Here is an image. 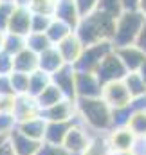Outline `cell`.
<instances>
[{
  "label": "cell",
  "mask_w": 146,
  "mask_h": 155,
  "mask_svg": "<svg viewBox=\"0 0 146 155\" xmlns=\"http://www.w3.org/2000/svg\"><path fill=\"white\" fill-rule=\"evenodd\" d=\"M58 51H60V54H61V58H63V61L67 63V65H76V61L79 60V56H81V52H83V49H85V45L81 43V40L76 36V33L72 35H69L65 40H61L58 45H54Z\"/></svg>",
  "instance_id": "5bb4252c"
},
{
  "label": "cell",
  "mask_w": 146,
  "mask_h": 155,
  "mask_svg": "<svg viewBox=\"0 0 146 155\" xmlns=\"http://www.w3.org/2000/svg\"><path fill=\"white\" fill-rule=\"evenodd\" d=\"M36 155H67V152L63 150V146H52V144L43 143Z\"/></svg>",
  "instance_id": "d590c367"
},
{
  "label": "cell",
  "mask_w": 146,
  "mask_h": 155,
  "mask_svg": "<svg viewBox=\"0 0 146 155\" xmlns=\"http://www.w3.org/2000/svg\"><path fill=\"white\" fill-rule=\"evenodd\" d=\"M110 155H137L135 152H110Z\"/></svg>",
  "instance_id": "ee69618b"
},
{
  "label": "cell",
  "mask_w": 146,
  "mask_h": 155,
  "mask_svg": "<svg viewBox=\"0 0 146 155\" xmlns=\"http://www.w3.org/2000/svg\"><path fill=\"white\" fill-rule=\"evenodd\" d=\"M0 96H15L11 88L9 76H0Z\"/></svg>",
  "instance_id": "8d00e7d4"
},
{
  "label": "cell",
  "mask_w": 146,
  "mask_h": 155,
  "mask_svg": "<svg viewBox=\"0 0 146 155\" xmlns=\"http://www.w3.org/2000/svg\"><path fill=\"white\" fill-rule=\"evenodd\" d=\"M35 71H38V54H35L33 51L25 47L24 51L13 56V72H22L29 76Z\"/></svg>",
  "instance_id": "d6986e66"
},
{
  "label": "cell",
  "mask_w": 146,
  "mask_h": 155,
  "mask_svg": "<svg viewBox=\"0 0 146 155\" xmlns=\"http://www.w3.org/2000/svg\"><path fill=\"white\" fill-rule=\"evenodd\" d=\"M61 99H65L63 97V94L51 83L41 94H38L36 97H35V101H36L38 108H40V112L41 110H45V108H49V107H52V105H56V103H60Z\"/></svg>",
  "instance_id": "cb8c5ba5"
},
{
  "label": "cell",
  "mask_w": 146,
  "mask_h": 155,
  "mask_svg": "<svg viewBox=\"0 0 146 155\" xmlns=\"http://www.w3.org/2000/svg\"><path fill=\"white\" fill-rule=\"evenodd\" d=\"M137 74H139V76L143 78V79H144V83H146V60L143 61V65L139 67V71H137Z\"/></svg>",
  "instance_id": "60d3db41"
},
{
  "label": "cell",
  "mask_w": 146,
  "mask_h": 155,
  "mask_svg": "<svg viewBox=\"0 0 146 155\" xmlns=\"http://www.w3.org/2000/svg\"><path fill=\"white\" fill-rule=\"evenodd\" d=\"M81 155H110V150L107 146V141H105V135H94L92 143L88 144V148Z\"/></svg>",
  "instance_id": "f546056e"
},
{
  "label": "cell",
  "mask_w": 146,
  "mask_h": 155,
  "mask_svg": "<svg viewBox=\"0 0 146 155\" xmlns=\"http://www.w3.org/2000/svg\"><path fill=\"white\" fill-rule=\"evenodd\" d=\"M72 33H74V29L71 25H67V24L61 22V20L52 18L51 24H49V27H47V31H45V36L49 38V41H51L52 45H58L61 40H65L69 35H72Z\"/></svg>",
  "instance_id": "7402d4cb"
},
{
  "label": "cell",
  "mask_w": 146,
  "mask_h": 155,
  "mask_svg": "<svg viewBox=\"0 0 146 155\" xmlns=\"http://www.w3.org/2000/svg\"><path fill=\"white\" fill-rule=\"evenodd\" d=\"M94 74L99 79L101 85H107V83H112V81H121L123 78L126 76V69L121 63V60L115 54V51H112V52H108L103 58V61L98 65Z\"/></svg>",
  "instance_id": "8992f818"
},
{
  "label": "cell",
  "mask_w": 146,
  "mask_h": 155,
  "mask_svg": "<svg viewBox=\"0 0 146 155\" xmlns=\"http://www.w3.org/2000/svg\"><path fill=\"white\" fill-rule=\"evenodd\" d=\"M92 134L76 119L72 123V126L69 128V132H67V135H65V139H63V150L67 152V153H72V155H81L87 148H88V144L92 143Z\"/></svg>",
  "instance_id": "5b68a950"
},
{
  "label": "cell",
  "mask_w": 146,
  "mask_h": 155,
  "mask_svg": "<svg viewBox=\"0 0 146 155\" xmlns=\"http://www.w3.org/2000/svg\"><path fill=\"white\" fill-rule=\"evenodd\" d=\"M139 13L146 18V0H141V2H139Z\"/></svg>",
  "instance_id": "b9f144b4"
},
{
  "label": "cell",
  "mask_w": 146,
  "mask_h": 155,
  "mask_svg": "<svg viewBox=\"0 0 146 155\" xmlns=\"http://www.w3.org/2000/svg\"><path fill=\"white\" fill-rule=\"evenodd\" d=\"M114 25H115L114 18H110L108 15L101 11H94L79 20L74 33L87 47V45L99 43V41H110L114 35Z\"/></svg>",
  "instance_id": "7a4b0ae2"
},
{
  "label": "cell",
  "mask_w": 146,
  "mask_h": 155,
  "mask_svg": "<svg viewBox=\"0 0 146 155\" xmlns=\"http://www.w3.org/2000/svg\"><path fill=\"white\" fill-rule=\"evenodd\" d=\"M2 2H15V0H2Z\"/></svg>",
  "instance_id": "bcb514c9"
},
{
  "label": "cell",
  "mask_w": 146,
  "mask_h": 155,
  "mask_svg": "<svg viewBox=\"0 0 146 155\" xmlns=\"http://www.w3.org/2000/svg\"><path fill=\"white\" fill-rule=\"evenodd\" d=\"M51 83L63 94L65 99L76 101V69L72 65H63L60 71L51 74Z\"/></svg>",
  "instance_id": "9c48e42d"
},
{
  "label": "cell",
  "mask_w": 146,
  "mask_h": 155,
  "mask_svg": "<svg viewBox=\"0 0 146 155\" xmlns=\"http://www.w3.org/2000/svg\"><path fill=\"white\" fill-rule=\"evenodd\" d=\"M52 18L65 22V24L71 25L72 29H76V25H78L79 20H81V16H79V13H78V7H76V4H74V0H56Z\"/></svg>",
  "instance_id": "e0dca14e"
},
{
  "label": "cell",
  "mask_w": 146,
  "mask_h": 155,
  "mask_svg": "<svg viewBox=\"0 0 146 155\" xmlns=\"http://www.w3.org/2000/svg\"><path fill=\"white\" fill-rule=\"evenodd\" d=\"M49 85H51V76L38 69V71H35L33 74H29V88H27V96H31V97L35 99L38 94H41Z\"/></svg>",
  "instance_id": "d4e9b609"
},
{
  "label": "cell",
  "mask_w": 146,
  "mask_h": 155,
  "mask_svg": "<svg viewBox=\"0 0 146 155\" xmlns=\"http://www.w3.org/2000/svg\"><path fill=\"white\" fill-rule=\"evenodd\" d=\"M4 36H5V33L0 31V51H2V45H4Z\"/></svg>",
  "instance_id": "f6af8a7d"
},
{
  "label": "cell",
  "mask_w": 146,
  "mask_h": 155,
  "mask_svg": "<svg viewBox=\"0 0 146 155\" xmlns=\"http://www.w3.org/2000/svg\"><path fill=\"white\" fill-rule=\"evenodd\" d=\"M105 141L110 152H135L139 139L126 128H112L110 132L105 134Z\"/></svg>",
  "instance_id": "52a82bcc"
},
{
  "label": "cell",
  "mask_w": 146,
  "mask_h": 155,
  "mask_svg": "<svg viewBox=\"0 0 146 155\" xmlns=\"http://www.w3.org/2000/svg\"><path fill=\"white\" fill-rule=\"evenodd\" d=\"M101 99L108 105L112 110L124 108V107H128L132 103V96H130L128 88L124 87L123 79L103 85V88H101Z\"/></svg>",
  "instance_id": "ba28073f"
},
{
  "label": "cell",
  "mask_w": 146,
  "mask_h": 155,
  "mask_svg": "<svg viewBox=\"0 0 146 155\" xmlns=\"http://www.w3.org/2000/svg\"><path fill=\"white\" fill-rule=\"evenodd\" d=\"M123 83H124V87L128 88L132 99H134V97L146 96V83L137 72H126V76L123 78Z\"/></svg>",
  "instance_id": "484cf974"
},
{
  "label": "cell",
  "mask_w": 146,
  "mask_h": 155,
  "mask_svg": "<svg viewBox=\"0 0 146 155\" xmlns=\"http://www.w3.org/2000/svg\"><path fill=\"white\" fill-rule=\"evenodd\" d=\"M123 11H139V2L141 0H119Z\"/></svg>",
  "instance_id": "f35d334b"
},
{
  "label": "cell",
  "mask_w": 146,
  "mask_h": 155,
  "mask_svg": "<svg viewBox=\"0 0 146 155\" xmlns=\"http://www.w3.org/2000/svg\"><path fill=\"white\" fill-rule=\"evenodd\" d=\"M0 155H15V152H13V146L9 144V139L0 146Z\"/></svg>",
  "instance_id": "ab89813d"
},
{
  "label": "cell",
  "mask_w": 146,
  "mask_h": 155,
  "mask_svg": "<svg viewBox=\"0 0 146 155\" xmlns=\"http://www.w3.org/2000/svg\"><path fill=\"white\" fill-rule=\"evenodd\" d=\"M76 116L92 135H105L114 126L112 108L101 97L76 99Z\"/></svg>",
  "instance_id": "6da1fadb"
},
{
  "label": "cell",
  "mask_w": 146,
  "mask_h": 155,
  "mask_svg": "<svg viewBox=\"0 0 146 155\" xmlns=\"http://www.w3.org/2000/svg\"><path fill=\"white\" fill-rule=\"evenodd\" d=\"M96 11H101V13L108 15L110 18L115 20L123 13V7H121L119 0H98V9Z\"/></svg>",
  "instance_id": "4dcf8cb0"
},
{
  "label": "cell",
  "mask_w": 146,
  "mask_h": 155,
  "mask_svg": "<svg viewBox=\"0 0 146 155\" xmlns=\"http://www.w3.org/2000/svg\"><path fill=\"white\" fill-rule=\"evenodd\" d=\"M9 139V132H0V146Z\"/></svg>",
  "instance_id": "7bdbcfd3"
},
{
  "label": "cell",
  "mask_w": 146,
  "mask_h": 155,
  "mask_svg": "<svg viewBox=\"0 0 146 155\" xmlns=\"http://www.w3.org/2000/svg\"><path fill=\"white\" fill-rule=\"evenodd\" d=\"M38 116H40V108H38L36 101L31 96H16L15 110H13L15 124L22 123V121H27V119H33V117H38Z\"/></svg>",
  "instance_id": "2e32d148"
},
{
  "label": "cell",
  "mask_w": 146,
  "mask_h": 155,
  "mask_svg": "<svg viewBox=\"0 0 146 155\" xmlns=\"http://www.w3.org/2000/svg\"><path fill=\"white\" fill-rule=\"evenodd\" d=\"M115 54L119 56L121 63L124 65L126 72H137L139 67L143 65V61L146 60L144 52L135 47V45H126V47H119V49H114Z\"/></svg>",
  "instance_id": "9a60e30c"
},
{
  "label": "cell",
  "mask_w": 146,
  "mask_h": 155,
  "mask_svg": "<svg viewBox=\"0 0 146 155\" xmlns=\"http://www.w3.org/2000/svg\"><path fill=\"white\" fill-rule=\"evenodd\" d=\"M134 45L139 47V49L144 52V56H146V22L143 24V27H141V31H139V36H137V40H135Z\"/></svg>",
  "instance_id": "74e56055"
},
{
  "label": "cell",
  "mask_w": 146,
  "mask_h": 155,
  "mask_svg": "<svg viewBox=\"0 0 146 155\" xmlns=\"http://www.w3.org/2000/svg\"><path fill=\"white\" fill-rule=\"evenodd\" d=\"M74 4H76L78 13H79L81 18L90 15V13H94L98 9V0H74Z\"/></svg>",
  "instance_id": "836d02e7"
},
{
  "label": "cell",
  "mask_w": 146,
  "mask_h": 155,
  "mask_svg": "<svg viewBox=\"0 0 146 155\" xmlns=\"http://www.w3.org/2000/svg\"><path fill=\"white\" fill-rule=\"evenodd\" d=\"M144 22H146V18L139 11H123L115 18L114 35H112V40H110L112 47L119 49V47L134 45Z\"/></svg>",
  "instance_id": "3957f363"
},
{
  "label": "cell",
  "mask_w": 146,
  "mask_h": 155,
  "mask_svg": "<svg viewBox=\"0 0 146 155\" xmlns=\"http://www.w3.org/2000/svg\"><path fill=\"white\" fill-rule=\"evenodd\" d=\"M0 4H2V0H0Z\"/></svg>",
  "instance_id": "7dc6e473"
},
{
  "label": "cell",
  "mask_w": 146,
  "mask_h": 155,
  "mask_svg": "<svg viewBox=\"0 0 146 155\" xmlns=\"http://www.w3.org/2000/svg\"><path fill=\"white\" fill-rule=\"evenodd\" d=\"M52 16L49 15H36L33 13V18H31V33H45L49 24H51Z\"/></svg>",
  "instance_id": "1f68e13d"
},
{
  "label": "cell",
  "mask_w": 146,
  "mask_h": 155,
  "mask_svg": "<svg viewBox=\"0 0 146 155\" xmlns=\"http://www.w3.org/2000/svg\"><path fill=\"white\" fill-rule=\"evenodd\" d=\"M15 9V2H2L0 4V31L5 33L7 24H9V16Z\"/></svg>",
  "instance_id": "d6a6232c"
},
{
  "label": "cell",
  "mask_w": 146,
  "mask_h": 155,
  "mask_svg": "<svg viewBox=\"0 0 146 155\" xmlns=\"http://www.w3.org/2000/svg\"><path fill=\"white\" fill-rule=\"evenodd\" d=\"M25 47L29 51H33L35 54H41L43 51H47L49 47H52V43L45 36V33H29L25 36Z\"/></svg>",
  "instance_id": "4316f807"
},
{
  "label": "cell",
  "mask_w": 146,
  "mask_h": 155,
  "mask_svg": "<svg viewBox=\"0 0 146 155\" xmlns=\"http://www.w3.org/2000/svg\"><path fill=\"white\" fill-rule=\"evenodd\" d=\"M112 51H114L112 41H99V43H94V45H87L83 49L79 60L76 61L74 69L76 71H83V72H96L98 65Z\"/></svg>",
  "instance_id": "277c9868"
},
{
  "label": "cell",
  "mask_w": 146,
  "mask_h": 155,
  "mask_svg": "<svg viewBox=\"0 0 146 155\" xmlns=\"http://www.w3.org/2000/svg\"><path fill=\"white\" fill-rule=\"evenodd\" d=\"M63 65H65V61H63L60 51H58L54 45L49 47L47 51H43L41 54H38V69L43 71V72L49 74V76L54 74L56 71H60Z\"/></svg>",
  "instance_id": "ac0fdd59"
},
{
  "label": "cell",
  "mask_w": 146,
  "mask_h": 155,
  "mask_svg": "<svg viewBox=\"0 0 146 155\" xmlns=\"http://www.w3.org/2000/svg\"><path fill=\"white\" fill-rule=\"evenodd\" d=\"M31 18H33V13L27 7L15 4V9L9 16V24H7L5 33H13V35H18V36H27L31 33Z\"/></svg>",
  "instance_id": "7c38bea8"
},
{
  "label": "cell",
  "mask_w": 146,
  "mask_h": 155,
  "mask_svg": "<svg viewBox=\"0 0 146 155\" xmlns=\"http://www.w3.org/2000/svg\"><path fill=\"white\" fill-rule=\"evenodd\" d=\"M74 121H69V123H47L45 135H43V143L52 144V146H61L63 144V139H65V135H67V132L72 126Z\"/></svg>",
  "instance_id": "44dd1931"
},
{
  "label": "cell",
  "mask_w": 146,
  "mask_h": 155,
  "mask_svg": "<svg viewBox=\"0 0 146 155\" xmlns=\"http://www.w3.org/2000/svg\"><path fill=\"white\" fill-rule=\"evenodd\" d=\"M15 128L18 132H22L24 135L43 143V135H45V128H47V121L41 116L33 117V119H27V121H22V123H16Z\"/></svg>",
  "instance_id": "ffe728a7"
},
{
  "label": "cell",
  "mask_w": 146,
  "mask_h": 155,
  "mask_svg": "<svg viewBox=\"0 0 146 155\" xmlns=\"http://www.w3.org/2000/svg\"><path fill=\"white\" fill-rule=\"evenodd\" d=\"M40 116L47 123H69V121H74V119H78V116H76V101L61 99L60 103L41 110Z\"/></svg>",
  "instance_id": "8fae6325"
},
{
  "label": "cell",
  "mask_w": 146,
  "mask_h": 155,
  "mask_svg": "<svg viewBox=\"0 0 146 155\" xmlns=\"http://www.w3.org/2000/svg\"><path fill=\"white\" fill-rule=\"evenodd\" d=\"M9 144L13 146V152L15 155H36L40 146L43 143L35 141L27 135H24L22 132H18L15 126L9 130Z\"/></svg>",
  "instance_id": "4fadbf2b"
},
{
  "label": "cell",
  "mask_w": 146,
  "mask_h": 155,
  "mask_svg": "<svg viewBox=\"0 0 146 155\" xmlns=\"http://www.w3.org/2000/svg\"><path fill=\"white\" fill-rule=\"evenodd\" d=\"M24 49H25V36H18V35H13V33H5L4 45H2V51L4 52L15 56V54H18Z\"/></svg>",
  "instance_id": "83f0119b"
},
{
  "label": "cell",
  "mask_w": 146,
  "mask_h": 155,
  "mask_svg": "<svg viewBox=\"0 0 146 155\" xmlns=\"http://www.w3.org/2000/svg\"><path fill=\"white\" fill-rule=\"evenodd\" d=\"M101 88L103 85L99 83L94 72L76 71V99L101 97Z\"/></svg>",
  "instance_id": "30bf717a"
},
{
  "label": "cell",
  "mask_w": 146,
  "mask_h": 155,
  "mask_svg": "<svg viewBox=\"0 0 146 155\" xmlns=\"http://www.w3.org/2000/svg\"><path fill=\"white\" fill-rule=\"evenodd\" d=\"M13 72V56L0 51V76H9Z\"/></svg>",
  "instance_id": "e575fe53"
},
{
  "label": "cell",
  "mask_w": 146,
  "mask_h": 155,
  "mask_svg": "<svg viewBox=\"0 0 146 155\" xmlns=\"http://www.w3.org/2000/svg\"><path fill=\"white\" fill-rule=\"evenodd\" d=\"M9 81H11V88H13L15 96H27V88H29V76L27 74L11 72Z\"/></svg>",
  "instance_id": "f1b7e54d"
},
{
  "label": "cell",
  "mask_w": 146,
  "mask_h": 155,
  "mask_svg": "<svg viewBox=\"0 0 146 155\" xmlns=\"http://www.w3.org/2000/svg\"><path fill=\"white\" fill-rule=\"evenodd\" d=\"M126 128L139 141H146V110H132Z\"/></svg>",
  "instance_id": "603a6c76"
}]
</instances>
